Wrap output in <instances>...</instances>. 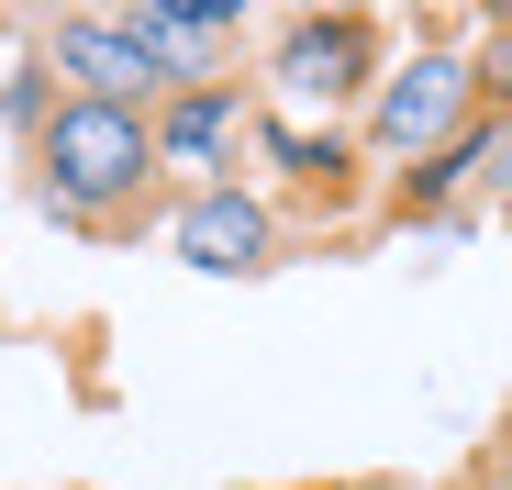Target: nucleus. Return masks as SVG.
<instances>
[{"label":"nucleus","instance_id":"f03ea898","mask_svg":"<svg viewBox=\"0 0 512 490\" xmlns=\"http://www.w3.org/2000/svg\"><path fill=\"white\" fill-rule=\"evenodd\" d=\"M468 90H479V78H468L457 56H412V67H390V78H379L368 134H379L390 156H423V145H446V123L468 112Z\"/></svg>","mask_w":512,"mask_h":490},{"label":"nucleus","instance_id":"f257e3e1","mask_svg":"<svg viewBox=\"0 0 512 490\" xmlns=\"http://www.w3.org/2000/svg\"><path fill=\"white\" fill-rule=\"evenodd\" d=\"M34 156H45V201H56V212H112V201H134V190H145L156 134H145V112L67 101V112L34 134Z\"/></svg>","mask_w":512,"mask_h":490},{"label":"nucleus","instance_id":"20e7f679","mask_svg":"<svg viewBox=\"0 0 512 490\" xmlns=\"http://www.w3.org/2000/svg\"><path fill=\"white\" fill-rule=\"evenodd\" d=\"M123 34H134L167 78H201L212 56H234L245 12H223V0H145V12H123Z\"/></svg>","mask_w":512,"mask_h":490},{"label":"nucleus","instance_id":"39448f33","mask_svg":"<svg viewBox=\"0 0 512 490\" xmlns=\"http://www.w3.org/2000/svg\"><path fill=\"white\" fill-rule=\"evenodd\" d=\"M56 67L78 78V90H90V101H112V112H134V90H156V56L123 34V23H101V12H78V23H56Z\"/></svg>","mask_w":512,"mask_h":490},{"label":"nucleus","instance_id":"423d86ee","mask_svg":"<svg viewBox=\"0 0 512 490\" xmlns=\"http://www.w3.org/2000/svg\"><path fill=\"white\" fill-rule=\"evenodd\" d=\"M179 257L212 268V279H256V268H268V212L234 201V190H201L179 212Z\"/></svg>","mask_w":512,"mask_h":490},{"label":"nucleus","instance_id":"9b49d317","mask_svg":"<svg viewBox=\"0 0 512 490\" xmlns=\"http://www.w3.org/2000/svg\"><path fill=\"white\" fill-rule=\"evenodd\" d=\"M501 446H512V413H501Z\"/></svg>","mask_w":512,"mask_h":490},{"label":"nucleus","instance_id":"7ed1b4c3","mask_svg":"<svg viewBox=\"0 0 512 490\" xmlns=\"http://www.w3.org/2000/svg\"><path fill=\"white\" fill-rule=\"evenodd\" d=\"M268 78H279V101H346V90H368V23H357V12L290 23Z\"/></svg>","mask_w":512,"mask_h":490},{"label":"nucleus","instance_id":"0eeeda50","mask_svg":"<svg viewBox=\"0 0 512 490\" xmlns=\"http://www.w3.org/2000/svg\"><path fill=\"white\" fill-rule=\"evenodd\" d=\"M145 134H156V156L201 168V156L234 145V101H223V90H190V101H167V123H145Z\"/></svg>","mask_w":512,"mask_h":490},{"label":"nucleus","instance_id":"1a4fd4ad","mask_svg":"<svg viewBox=\"0 0 512 490\" xmlns=\"http://www.w3.org/2000/svg\"><path fill=\"white\" fill-rule=\"evenodd\" d=\"M490 90H501V112H512V23L490 34Z\"/></svg>","mask_w":512,"mask_h":490},{"label":"nucleus","instance_id":"9d476101","mask_svg":"<svg viewBox=\"0 0 512 490\" xmlns=\"http://www.w3.org/2000/svg\"><path fill=\"white\" fill-rule=\"evenodd\" d=\"M479 168H490V179H512V134H479Z\"/></svg>","mask_w":512,"mask_h":490},{"label":"nucleus","instance_id":"6e6552de","mask_svg":"<svg viewBox=\"0 0 512 490\" xmlns=\"http://www.w3.org/2000/svg\"><path fill=\"white\" fill-rule=\"evenodd\" d=\"M468 168H479V134H446V145H435V156H423V168L401 179V212H423V201H446V190H457Z\"/></svg>","mask_w":512,"mask_h":490}]
</instances>
